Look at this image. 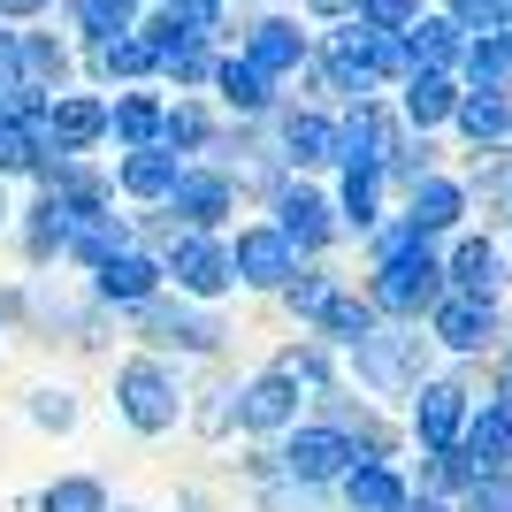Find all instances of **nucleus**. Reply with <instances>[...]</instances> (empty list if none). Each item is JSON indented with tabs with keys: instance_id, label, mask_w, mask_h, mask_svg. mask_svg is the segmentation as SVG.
Segmentation results:
<instances>
[{
	"instance_id": "1a4fd4ad",
	"label": "nucleus",
	"mask_w": 512,
	"mask_h": 512,
	"mask_svg": "<svg viewBox=\"0 0 512 512\" xmlns=\"http://www.w3.org/2000/svg\"><path fill=\"white\" fill-rule=\"evenodd\" d=\"M268 222H276L291 245H299V260H321L329 245L344 237V222H337V199L321 192L314 176H283V192L268 199Z\"/></svg>"
},
{
	"instance_id": "aec40b11",
	"label": "nucleus",
	"mask_w": 512,
	"mask_h": 512,
	"mask_svg": "<svg viewBox=\"0 0 512 512\" xmlns=\"http://www.w3.org/2000/svg\"><path fill=\"white\" fill-rule=\"evenodd\" d=\"M467 421H474V390L459 383V375H428V383L413 390L406 428L421 436V451H451L459 436H467Z\"/></svg>"
},
{
	"instance_id": "c756f323",
	"label": "nucleus",
	"mask_w": 512,
	"mask_h": 512,
	"mask_svg": "<svg viewBox=\"0 0 512 512\" xmlns=\"http://www.w3.org/2000/svg\"><path fill=\"white\" fill-rule=\"evenodd\" d=\"M413 497V482L398 474V459H367L337 482V512H398Z\"/></svg>"
},
{
	"instance_id": "a18cd8bd",
	"label": "nucleus",
	"mask_w": 512,
	"mask_h": 512,
	"mask_svg": "<svg viewBox=\"0 0 512 512\" xmlns=\"http://www.w3.org/2000/svg\"><path fill=\"white\" fill-rule=\"evenodd\" d=\"M451 512H512V474H497V482H474V490L459 497Z\"/></svg>"
},
{
	"instance_id": "4c0bfd02",
	"label": "nucleus",
	"mask_w": 512,
	"mask_h": 512,
	"mask_svg": "<svg viewBox=\"0 0 512 512\" xmlns=\"http://www.w3.org/2000/svg\"><path fill=\"white\" fill-rule=\"evenodd\" d=\"M421 497H444V505H459V497L474 490V459L459 444L451 451H421V482H413Z\"/></svg>"
},
{
	"instance_id": "8fccbe9b",
	"label": "nucleus",
	"mask_w": 512,
	"mask_h": 512,
	"mask_svg": "<svg viewBox=\"0 0 512 512\" xmlns=\"http://www.w3.org/2000/svg\"><path fill=\"white\" fill-rule=\"evenodd\" d=\"M497 398H512V314H505V344H497Z\"/></svg>"
},
{
	"instance_id": "4468645a",
	"label": "nucleus",
	"mask_w": 512,
	"mask_h": 512,
	"mask_svg": "<svg viewBox=\"0 0 512 512\" xmlns=\"http://www.w3.org/2000/svg\"><path fill=\"white\" fill-rule=\"evenodd\" d=\"M276 459H283V474H291V482H314V490H337L344 474L360 467L352 436H337V428H329V421H314V413H306V421H299V428H291V436L276 444Z\"/></svg>"
},
{
	"instance_id": "f704fd0d",
	"label": "nucleus",
	"mask_w": 512,
	"mask_h": 512,
	"mask_svg": "<svg viewBox=\"0 0 512 512\" xmlns=\"http://www.w3.org/2000/svg\"><path fill=\"white\" fill-rule=\"evenodd\" d=\"M268 367H276L283 383L299 390L306 406L337 390V352H329V344H321V337H299V344H283V352H276V360H268Z\"/></svg>"
},
{
	"instance_id": "f03ea898",
	"label": "nucleus",
	"mask_w": 512,
	"mask_h": 512,
	"mask_svg": "<svg viewBox=\"0 0 512 512\" xmlns=\"http://www.w3.org/2000/svg\"><path fill=\"white\" fill-rule=\"evenodd\" d=\"M115 421H123L130 436H169L176 421H192V390H184L176 360L130 352V360L115 367Z\"/></svg>"
},
{
	"instance_id": "72a5a7b5",
	"label": "nucleus",
	"mask_w": 512,
	"mask_h": 512,
	"mask_svg": "<svg viewBox=\"0 0 512 512\" xmlns=\"http://www.w3.org/2000/svg\"><path fill=\"white\" fill-rule=\"evenodd\" d=\"M459 92H490V100H512V31L467 39V54H459Z\"/></svg>"
},
{
	"instance_id": "864d4df0",
	"label": "nucleus",
	"mask_w": 512,
	"mask_h": 512,
	"mask_svg": "<svg viewBox=\"0 0 512 512\" xmlns=\"http://www.w3.org/2000/svg\"><path fill=\"white\" fill-rule=\"evenodd\" d=\"M138 8H146V16H153V8H169V0H138Z\"/></svg>"
},
{
	"instance_id": "bb28decb",
	"label": "nucleus",
	"mask_w": 512,
	"mask_h": 512,
	"mask_svg": "<svg viewBox=\"0 0 512 512\" xmlns=\"http://www.w3.org/2000/svg\"><path fill=\"white\" fill-rule=\"evenodd\" d=\"M451 138H459V153H474V161H497V153H512V100H490V92H459Z\"/></svg>"
},
{
	"instance_id": "79ce46f5",
	"label": "nucleus",
	"mask_w": 512,
	"mask_h": 512,
	"mask_svg": "<svg viewBox=\"0 0 512 512\" xmlns=\"http://www.w3.org/2000/svg\"><path fill=\"white\" fill-rule=\"evenodd\" d=\"M23 421L46 428V436H69V428H77V390H62V383L23 390Z\"/></svg>"
},
{
	"instance_id": "5fc2aeb1",
	"label": "nucleus",
	"mask_w": 512,
	"mask_h": 512,
	"mask_svg": "<svg viewBox=\"0 0 512 512\" xmlns=\"http://www.w3.org/2000/svg\"><path fill=\"white\" fill-rule=\"evenodd\" d=\"M245 8H283V0H245Z\"/></svg>"
},
{
	"instance_id": "393cba45",
	"label": "nucleus",
	"mask_w": 512,
	"mask_h": 512,
	"mask_svg": "<svg viewBox=\"0 0 512 512\" xmlns=\"http://www.w3.org/2000/svg\"><path fill=\"white\" fill-rule=\"evenodd\" d=\"M161 115H169V92H161V85L107 92V146H115V153H146V146H161Z\"/></svg>"
},
{
	"instance_id": "09e8293b",
	"label": "nucleus",
	"mask_w": 512,
	"mask_h": 512,
	"mask_svg": "<svg viewBox=\"0 0 512 512\" xmlns=\"http://www.w3.org/2000/svg\"><path fill=\"white\" fill-rule=\"evenodd\" d=\"M8 85H23V31L0 23V92H8Z\"/></svg>"
},
{
	"instance_id": "2eb2a0df",
	"label": "nucleus",
	"mask_w": 512,
	"mask_h": 512,
	"mask_svg": "<svg viewBox=\"0 0 512 512\" xmlns=\"http://www.w3.org/2000/svg\"><path fill=\"white\" fill-rule=\"evenodd\" d=\"M77 85H85V92L161 85V62H153L146 31H115V39H100V46H77Z\"/></svg>"
},
{
	"instance_id": "6e6552de",
	"label": "nucleus",
	"mask_w": 512,
	"mask_h": 512,
	"mask_svg": "<svg viewBox=\"0 0 512 512\" xmlns=\"http://www.w3.org/2000/svg\"><path fill=\"white\" fill-rule=\"evenodd\" d=\"M268 138H276V161L291 176H337V115L314 100H283L276 123H268Z\"/></svg>"
},
{
	"instance_id": "603ef678",
	"label": "nucleus",
	"mask_w": 512,
	"mask_h": 512,
	"mask_svg": "<svg viewBox=\"0 0 512 512\" xmlns=\"http://www.w3.org/2000/svg\"><path fill=\"white\" fill-rule=\"evenodd\" d=\"M0 230H16V199H8V184H0Z\"/></svg>"
},
{
	"instance_id": "c03bdc74",
	"label": "nucleus",
	"mask_w": 512,
	"mask_h": 512,
	"mask_svg": "<svg viewBox=\"0 0 512 512\" xmlns=\"http://www.w3.org/2000/svg\"><path fill=\"white\" fill-rule=\"evenodd\" d=\"M428 8H436V0H360V16H352V23H367V31H390V39H406L413 23L428 16Z\"/></svg>"
},
{
	"instance_id": "c9c22d12",
	"label": "nucleus",
	"mask_w": 512,
	"mask_h": 512,
	"mask_svg": "<svg viewBox=\"0 0 512 512\" xmlns=\"http://www.w3.org/2000/svg\"><path fill=\"white\" fill-rule=\"evenodd\" d=\"M138 0H62V31L77 46H100V39H115V31H138Z\"/></svg>"
},
{
	"instance_id": "a211bd4d",
	"label": "nucleus",
	"mask_w": 512,
	"mask_h": 512,
	"mask_svg": "<svg viewBox=\"0 0 512 512\" xmlns=\"http://www.w3.org/2000/svg\"><path fill=\"white\" fill-rule=\"evenodd\" d=\"M207 100L222 123H276V107H283V85H268L237 46H222V62H214L207 77Z\"/></svg>"
},
{
	"instance_id": "f3484780",
	"label": "nucleus",
	"mask_w": 512,
	"mask_h": 512,
	"mask_svg": "<svg viewBox=\"0 0 512 512\" xmlns=\"http://www.w3.org/2000/svg\"><path fill=\"white\" fill-rule=\"evenodd\" d=\"M92 199H69V192H31L16 207V245L31 268H54V260H69V237H77V214H85Z\"/></svg>"
},
{
	"instance_id": "7c9ffc66",
	"label": "nucleus",
	"mask_w": 512,
	"mask_h": 512,
	"mask_svg": "<svg viewBox=\"0 0 512 512\" xmlns=\"http://www.w3.org/2000/svg\"><path fill=\"white\" fill-rule=\"evenodd\" d=\"M398 46H406V77H413V69H444V77H459V54H467V31H459V23H451L444 8H428V16L413 23V31H406Z\"/></svg>"
},
{
	"instance_id": "c85d7f7f",
	"label": "nucleus",
	"mask_w": 512,
	"mask_h": 512,
	"mask_svg": "<svg viewBox=\"0 0 512 512\" xmlns=\"http://www.w3.org/2000/svg\"><path fill=\"white\" fill-rule=\"evenodd\" d=\"M23 85L46 92V100H54V92H69V85H77V39H69V31L31 23V31H23Z\"/></svg>"
},
{
	"instance_id": "9b49d317",
	"label": "nucleus",
	"mask_w": 512,
	"mask_h": 512,
	"mask_svg": "<svg viewBox=\"0 0 512 512\" xmlns=\"http://www.w3.org/2000/svg\"><path fill=\"white\" fill-rule=\"evenodd\" d=\"M421 329L436 337V352L482 360V352H497V344H505V306H497V299H467V291H444V299H436V314H428Z\"/></svg>"
},
{
	"instance_id": "ddd939ff",
	"label": "nucleus",
	"mask_w": 512,
	"mask_h": 512,
	"mask_svg": "<svg viewBox=\"0 0 512 512\" xmlns=\"http://www.w3.org/2000/svg\"><path fill=\"white\" fill-rule=\"evenodd\" d=\"M512 283V245L497 230H459L444 245V291H467V299H505Z\"/></svg>"
},
{
	"instance_id": "2f4dec72",
	"label": "nucleus",
	"mask_w": 512,
	"mask_h": 512,
	"mask_svg": "<svg viewBox=\"0 0 512 512\" xmlns=\"http://www.w3.org/2000/svg\"><path fill=\"white\" fill-rule=\"evenodd\" d=\"M153 62H161V92H207L214 62H222V39H199V31H184V39L153 46Z\"/></svg>"
},
{
	"instance_id": "dca6fc26",
	"label": "nucleus",
	"mask_w": 512,
	"mask_h": 512,
	"mask_svg": "<svg viewBox=\"0 0 512 512\" xmlns=\"http://www.w3.org/2000/svg\"><path fill=\"white\" fill-rule=\"evenodd\" d=\"M398 214H406V230H413V237H428V245H451V237L467 230V214H474V192H467V176L436 169V176H421V184L398 199Z\"/></svg>"
},
{
	"instance_id": "37998d69",
	"label": "nucleus",
	"mask_w": 512,
	"mask_h": 512,
	"mask_svg": "<svg viewBox=\"0 0 512 512\" xmlns=\"http://www.w3.org/2000/svg\"><path fill=\"white\" fill-rule=\"evenodd\" d=\"M467 39H490V31H512V0H436Z\"/></svg>"
},
{
	"instance_id": "b1692460",
	"label": "nucleus",
	"mask_w": 512,
	"mask_h": 512,
	"mask_svg": "<svg viewBox=\"0 0 512 512\" xmlns=\"http://www.w3.org/2000/svg\"><path fill=\"white\" fill-rule=\"evenodd\" d=\"M390 107H398V123H406L413 138H436V130H451V115H459V77H444V69H413L406 85L390 92Z\"/></svg>"
},
{
	"instance_id": "de8ad7c7",
	"label": "nucleus",
	"mask_w": 512,
	"mask_h": 512,
	"mask_svg": "<svg viewBox=\"0 0 512 512\" xmlns=\"http://www.w3.org/2000/svg\"><path fill=\"white\" fill-rule=\"evenodd\" d=\"M299 16L314 23V31H337V23L360 16V0H299Z\"/></svg>"
},
{
	"instance_id": "a19ab883",
	"label": "nucleus",
	"mask_w": 512,
	"mask_h": 512,
	"mask_svg": "<svg viewBox=\"0 0 512 512\" xmlns=\"http://www.w3.org/2000/svg\"><path fill=\"white\" fill-rule=\"evenodd\" d=\"M260 512H337V490H314V482H291V474H276V482H260L253 490Z\"/></svg>"
},
{
	"instance_id": "4be33fe9",
	"label": "nucleus",
	"mask_w": 512,
	"mask_h": 512,
	"mask_svg": "<svg viewBox=\"0 0 512 512\" xmlns=\"http://www.w3.org/2000/svg\"><path fill=\"white\" fill-rule=\"evenodd\" d=\"M176 176H184V161H176L169 146H146V153H115L107 161V184H115V199L138 214H161L176 192Z\"/></svg>"
},
{
	"instance_id": "0eeeda50",
	"label": "nucleus",
	"mask_w": 512,
	"mask_h": 512,
	"mask_svg": "<svg viewBox=\"0 0 512 512\" xmlns=\"http://www.w3.org/2000/svg\"><path fill=\"white\" fill-rule=\"evenodd\" d=\"M237 207H245V192H237L230 169H214V161H184V176H176V192H169V207H161V222H169V230L222 237Z\"/></svg>"
},
{
	"instance_id": "473e14b6",
	"label": "nucleus",
	"mask_w": 512,
	"mask_h": 512,
	"mask_svg": "<svg viewBox=\"0 0 512 512\" xmlns=\"http://www.w3.org/2000/svg\"><path fill=\"white\" fill-rule=\"evenodd\" d=\"M375 329H383V314L367 306V291H352V283H344L337 299H329V306L314 314V329H306V337H321L329 352H352V344H360V337H375Z\"/></svg>"
},
{
	"instance_id": "49530a36",
	"label": "nucleus",
	"mask_w": 512,
	"mask_h": 512,
	"mask_svg": "<svg viewBox=\"0 0 512 512\" xmlns=\"http://www.w3.org/2000/svg\"><path fill=\"white\" fill-rule=\"evenodd\" d=\"M54 16H62V0H0L8 31H31V23H54Z\"/></svg>"
},
{
	"instance_id": "cd10ccee",
	"label": "nucleus",
	"mask_w": 512,
	"mask_h": 512,
	"mask_svg": "<svg viewBox=\"0 0 512 512\" xmlns=\"http://www.w3.org/2000/svg\"><path fill=\"white\" fill-rule=\"evenodd\" d=\"M214 138H222V115H214L207 92H169V115H161V146L176 161H207Z\"/></svg>"
},
{
	"instance_id": "423d86ee",
	"label": "nucleus",
	"mask_w": 512,
	"mask_h": 512,
	"mask_svg": "<svg viewBox=\"0 0 512 512\" xmlns=\"http://www.w3.org/2000/svg\"><path fill=\"white\" fill-rule=\"evenodd\" d=\"M222 337H230V321L214 314V306L169 299V291L138 314V344H146V352H161V360H169V352H176V360H214V352H222Z\"/></svg>"
},
{
	"instance_id": "6ab92c4d",
	"label": "nucleus",
	"mask_w": 512,
	"mask_h": 512,
	"mask_svg": "<svg viewBox=\"0 0 512 512\" xmlns=\"http://www.w3.org/2000/svg\"><path fill=\"white\" fill-rule=\"evenodd\" d=\"M46 138H54L62 161H100L107 153V92H85V85L54 92L46 100Z\"/></svg>"
},
{
	"instance_id": "9d476101",
	"label": "nucleus",
	"mask_w": 512,
	"mask_h": 512,
	"mask_svg": "<svg viewBox=\"0 0 512 512\" xmlns=\"http://www.w3.org/2000/svg\"><path fill=\"white\" fill-rule=\"evenodd\" d=\"M85 291H92V306H100V314H146V306L169 291V268H161V253L138 237L130 253H115L107 268H92Z\"/></svg>"
},
{
	"instance_id": "6e6d98bb",
	"label": "nucleus",
	"mask_w": 512,
	"mask_h": 512,
	"mask_svg": "<svg viewBox=\"0 0 512 512\" xmlns=\"http://www.w3.org/2000/svg\"><path fill=\"white\" fill-rule=\"evenodd\" d=\"M123 512H130V505H123Z\"/></svg>"
},
{
	"instance_id": "20e7f679",
	"label": "nucleus",
	"mask_w": 512,
	"mask_h": 512,
	"mask_svg": "<svg viewBox=\"0 0 512 512\" xmlns=\"http://www.w3.org/2000/svg\"><path fill=\"white\" fill-rule=\"evenodd\" d=\"M321 31L299 16V8H253V16L237 23V54L268 77V85H299V69L314 62Z\"/></svg>"
},
{
	"instance_id": "412c9836",
	"label": "nucleus",
	"mask_w": 512,
	"mask_h": 512,
	"mask_svg": "<svg viewBox=\"0 0 512 512\" xmlns=\"http://www.w3.org/2000/svg\"><path fill=\"white\" fill-rule=\"evenodd\" d=\"M299 413H306V398L283 383L276 367H260V375L237 383V428H245L253 444H283V436L299 428Z\"/></svg>"
},
{
	"instance_id": "f8f14e48",
	"label": "nucleus",
	"mask_w": 512,
	"mask_h": 512,
	"mask_svg": "<svg viewBox=\"0 0 512 512\" xmlns=\"http://www.w3.org/2000/svg\"><path fill=\"white\" fill-rule=\"evenodd\" d=\"M230 268H237V291H268V299H283V283L299 276V245L260 214V222H237Z\"/></svg>"
},
{
	"instance_id": "39448f33",
	"label": "nucleus",
	"mask_w": 512,
	"mask_h": 512,
	"mask_svg": "<svg viewBox=\"0 0 512 512\" xmlns=\"http://www.w3.org/2000/svg\"><path fill=\"white\" fill-rule=\"evenodd\" d=\"M161 268H169L176 283V299H192V306H222L237 291V268H230V237H199V230H169L161 245Z\"/></svg>"
},
{
	"instance_id": "7ed1b4c3",
	"label": "nucleus",
	"mask_w": 512,
	"mask_h": 512,
	"mask_svg": "<svg viewBox=\"0 0 512 512\" xmlns=\"http://www.w3.org/2000/svg\"><path fill=\"white\" fill-rule=\"evenodd\" d=\"M360 291L383 321H428L444 299V245H406V253L375 260Z\"/></svg>"
},
{
	"instance_id": "58836bf2",
	"label": "nucleus",
	"mask_w": 512,
	"mask_h": 512,
	"mask_svg": "<svg viewBox=\"0 0 512 512\" xmlns=\"http://www.w3.org/2000/svg\"><path fill=\"white\" fill-rule=\"evenodd\" d=\"M39 512H115V505H107L100 474H54L39 490Z\"/></svg>"
},
{
	"instance_id": "3c124183",
	"label": "nucleus",
	"mask_w": 512,
	"mask_h": 512,
	"mask_svg": "<svg viewBox=\"0 0 512 512\" xmlns=\"http://www.w3.org/2000/svg\"><path fill=\"white\" fill-rule=\"evenodd\" d=\"M398 512H451V505H444V497H421V490H413V497H406Z\"/></svg>"
},
{
	"instance_id": "f257e3e1",
	"label": "nucleus",
	"mask_w": 512,
	"mask_h": 512,
	"mask_svg": "<svg viewBox=\"0 0 512 512\" xmlns=\"http://www.w3.org/2000/svg\"><path fill=\"white\" fill-rule=\"evenodd\" d=\"M344 360H352V383H360L367 398H413V390L428 383V367H436V337H428L421 321H383V329L360 337Z\"/></svg>"
},
{
	"instance_id": "ea45409f",
	"label": "nucleus",
	"mask_w": 512,
	"mask_h": 512,
	"mask_svg": "<svg viewBox=\"0 0 512 512\" xmlns=\"http://www.w3.org/2000/svg\"><path fill=\"white\" fill-rule=\"evenodd\" d=\"M46 130V123H39ZM39 130L31 123H16V115H8V107H0V184H31V169H39Z\"/></svg>"
},
{
	"instance_id": "a878e982",
	"label": "nucleus",
	"mask_w": 512,
	"mask_h": 512,
	"mask_svg": "<svg viewBox=\"0 0 512 512\" xmlns=\"http://www.w3.org/2000/svg\"><path fill=\"white\" fill-rule=\"evenodd\" d=\"M459 451L474 459V482L512 474V398H474V421L459 436Z\"/></svg>"
},
{
	"instance_id": "e433bc0d",
	"label": "nucleus",
	"mask_w": 512,
	"mask_h": 512,
	"mask_svg": "<svg viewBox=\"0 0 512 512\" xmlns=\"http://www.w3.org/2000/svg\"><path fill=\"white\" fill-rule=\"evenodd\" d=\"M337 291H344V276L329 268V260H299V276L283 283V314L299 321V329H314V314L337 299Z\"/></svg>"
},
{
	"instance_id": "5701e85b",
	"label": "nucleus",
	"mask_w": 512,
	"mask_h": 512,
	"mask_svg": "<svg viewBox=\"0 0 512 512\" xmlns=\"http://www.w3.org/2000/svg\"><path fill=\"white\" fill-rule=\"evenodd\" d=\"M329 199H337V222H344V237H375L390 222V176L383 169H367V161H352V169H337V184H329Z\"/></svg>"
}]
</instances>
